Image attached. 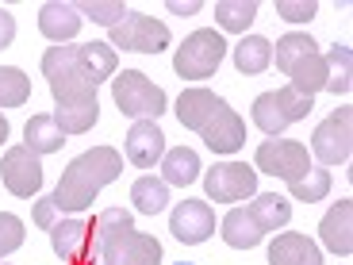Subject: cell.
I'll return each mask as SVG.
<instances>
[{"mask_svg": "<svg viewBox=\"0 0 353 265\" xmlns=\"http://www.w3.org/2000/svg\"><path fill=\"white\" fill-rule=\"evenodd\" d=\"M92 230H97L104 265H158L161 262V242L154 235L134 230L127 208H108V212H100L92 219Z\"/></svg>", "mask_w": 353, "mask_h": 265, "instance_id": "4", "label": "cell"}, {"mask_svg": "<svg viewBox=\"0 0 353 265\" xmlns=\"http://www.w3.org/2000/svg\"><path fill=\"white\" fill-rule=\"evenodd\" d=\"M176 265H192V262H176Z\"/></svg>", "mask_w": 353, "mask_h": 265, "instance_id": "38", "label": "cell"}, {"mask_svg": "<svg viewBox=\"0 0 353 265\" xmlns=\"http://www.w3.org/2000/svg\"><path fill=\"white\" fill-rule=\"evenodd\" d=\"M0 181H4V188H8L12 196H19V200L35 196L39 188H43V161H39V154H31L27 146L4 150V158H0Z\"/></svg>", "mask_w": 353, "mask_h": 265, "instance_id": "14", "label": "cell"}, {"mask_svg": "<svg viewBox=\"0 0 353 265\" xmlns=\"http://www.w3.org/2000/svg\"><path fill=\"white\" fill-rule=\"evenodd\" d=\"M0 142H8V119L0 115Z\"/></svg>", "mask_w": 353, "mask_h": 265, "instance_id": "37", "label": "cell"}, {"mask_svg": "<svg viewBox=\"0 0 353 265\" xmlns=\"http://www.w3.org/2000/svg\"><path fill=\"white\" fill-rule=\"evenodd\" d=\"M319 12V4L315 0H276V16H284V19H292V23H307L311 16Z\"/></svg>", "mask_w": 353, "mask_h": 265, "instance_id": "33", "label": "cell"}, {"mask_svg": "<svg viewBox=\"0 0 353 265\" xmlns=\"http://www.w3.org/2000/svg\"><path fill=\"white\" fill-rule=\"evenodd\" d=\"M203 188H208V196L215 204H239V200L257 193V173L246 161H219V166L208 169Z\"/></svg>", "mask_w": 353, "mask_h": 265, "instance_id": "13", "label": "cell"}, {"mask_svg": "<svg viewBox=\"0 0 353 265\" xmlns=\"http://www.w3.org/2000/svg\"><path fill=\"white\" fill-rule=\"evenodd\" d=\"M176 119H181V127L200 135L215 154H234L246 146L242 115L223 97H215L212 88H185L176 97Z\"/></svg>", "mask_w": 353, "mask_h": 265, "instance_id": "2", "label": "cell"}, {"mask_svg": "<svg viewBox=\"0 0 353 265\" xmlns=\"http://www.w3.org/2000/svg\"><path fill=\"white\" fill-rule=\"evenodd\" d=\"M43 77L50 81L54 92V124L62 135H85L100 119V100H97V81L88 77L81 62V46H54L43 54Z\"/></svg>", "mask_w": 353, "mask_h": 265, "instance_id": "1", "label": "cell"}, {"mask_svg": "<svg viewBox=\"0 0 353 265\" xmlns=\"http://www.w3.org/2000/svg\"><path fill=\"white\" fill-rule=\"evenodd\" d=\"M257 169L269 177H284L288 185L303 181L311 173V161H307V146L303 142H292V139H273V142H261L257 146Z\"/></svg>", "mask_w": 353, "mask_h": 265, "instance_id": "12", "label": "cell"}, {"mask_svg": "<svg viewBox=\"0 0 353 265\" xmlns=\"http://www.w3.org/2000/svg\"><path fill=\"white\" fill-rule=\"evenodd\" d=\"M288 188H292V196H296V200L319 204L323 196L330 193V173H327V169H311L303 181H296V185H288Z\"/></svg>", "mask_w": 353, "mask_h": 265, "instance_id": "31", "label": "cell"}, {"mask_svg": "<svg viewBox=\"0 0 353 265\" xmlns=\"http://www.w3.org/2000/svg\"><path fill=\"white\" fill-rule=\"evenodd\" d=\"M169 27L161 23V19H150V16H131L127 12V19L119 27H112L108 31V46L112 50H131V54H158L169 46Z\"/></svg>", "mask_w": 353, "mask_h": 265, "instance_id": "11", "label": "cell"}, {"mask_svg": "<svg viewBox=\"0 0 353 265\" xmlns=\"http://www.w3.org/2000/svg\"><path fill=\"white\" fill-rule=\"evenodd\" d=\"M12 39H16V19H12L8 8H0V50H8Z\"/></svg>", "mask_w": 353, "mask_h": 265, "instance_id": "35", "label": "cell"}, {"mask_svg": "<svg viewBox=\"0 0 353 265\" xmlns=\"http://www.w3.org/2000/svg\"><path fill=\"white\" fill-rule=\"evenodd\" d=\"M19 246H23V219L12 212H0V257H8Z\"/></svg>", "mask_w": 353, "mask_h": 265, "instance_id": "32", "label": "cell"}, {"mask_svg": "<svg viewBox=\"0 0 353 265\" xmlns=\"http://www.w3.org/2000/svg\"><path fill=\"white\" fill-rule=\"evenodd\" d=\"M311 150H315V158L323 161V166H342V161H350V150H353V108L350 104L330 112L327 119L315 127Z\"/></svg>", "mask_w": 353, "mask_h": 265, "instance_id": "10", "label": "cell"}, {"mask_svg": "<svg viewBox=\"0 0 353 265\" xmlns=\"http://www.w3.org/2000/svg\"><path fill=\"white\" fill-rule=\"evenodd\" d=\"M353 208L350 200H338L334 208H330L327 215H323V223H319V235H323V246L334 250V254H350L353 250Z\"/></svg>", "mask_w": 353, "mask_h": 265, "instance_id": "18", "label": "cell"}, {"mask_svg": "<svg viewBox=\"0 0 353 265\" xmlns=\"http://www.w3.org/2000/svg\"><path fill=\"white\" fill-rule=\"evenodd\" d=\"M77 12L88 16L92 23H104L108 31L127 19V4H119V0H112V4H108V0H88V4H77Z\"/></svg>", "mask_w": 353, "mask_h": 265, "instance_id": "30", "label": "cell"}, {"mask_svg": "<svg viewBox=\"0 0 353 265\" xmlns=\"http://www.w3.org/2000/svg\"><path fill=\"white\" fill-rule=\"evenodd\" d=\"M269 265H323V250L307 235H276L269 246Z\"/></svg>", "mask_w": 353, "mask_h": 265, "instance_id": "19", "label": "cell"}, {"mask_svg": "<svg viewBox=\"0 0 353 265\" xmlns=\"http://www.w3.org/2000/svg\"><path fill=\"white\" fill-rule=\"evenodd\" d=\"M39 31H43L54 46L70 43V39L81 31L77 4H65V0H50V4H43V8H39Z\"/></svg>", "mask_w": 353, "mask_h": 265, "instance_id": "17", "label": "cell"}, {"mask_svg": "<svg viewBox=\"0 0 353 265\" xmlns=\"http://www.w3.org/2000/svg\"><path fill=\"white\" fill-rule=\"evenodd\" d=\"M31 97V81L16 66H0V108H19Z\"/></svg>", "mask_w": 353, "mask_h": 265, "instance_id": "28", "label": "cell"}, {"mask_svg": "<svg viewBox=\"0 0 353 265\" xmlns=\"http://www.w3.org/2000/svg\"><path fill=\"white\" fill-rule=\"evenodd\" d=\"M311 108H315V97H303V92H296L292 85H284V88H273V92H261V97L254 100V124L261 127L265 135L276 139L284 127L300 124Z\"/></svg>", "mask_w": 353, "mask_h": 265, "instance_id": "7", "label": "cell"}, {"mask_svg": "<svg viewBox=\"0 0 353 265\" xmlns=\"http://www.w3.org/2000/svg\"><path fill=\"white\" fill-rule=\"evenodd\" d=\"M169 230H173L176 242L200 246V242H208L215 235V212L203 200H185L176 204L173 215H169Z\"/></svg>", "mask_w": 353, "mask_h": 265, "instance_id": "15", "label": "cell"}, {"mask_svg": "<svg viewBox=\"0 0 353 265\" xmlns=\"http://www.w3.org/2000/svg\"><path fill=\"white\" fill-rule=\"evenodd\" d=\"M119 173H123V154L112 150V146H92L88 154H81L65 166L62 181L50 196L54 208L58 212H85L88 204L97 200L100 188L112 185Z\"/></svg>", "mask_w": 353, "mask_h": 265, "instance_id": "3", "label": "cell"}, {"mask_svg": "<svg viewBox=\"0 0 353 265\" xmlns=\"http://www.w3.org/2000/svg\"><path fill=\"white\" fill-rule=\"evenodd\" d=\"M131 204L139 208L142 215L165 212V204H169V185H165V181H158V177H139V181L131 185Z\"/></svg>", "mask_w": 353, "mask_h": 265, "instance_id": "24", "label": "cell"}, {"mask_svg": "<svg viewBox=\"0 0 353 265\" xmlns=\"http://www.w3.org/2000/svg\"><path fill=\"white\" fill-rule=\"evenodd\" d=\"M54 215H58L54 200H50V196H39V200H35V223H39V227L50 230V227H54Z\"/></svg>", "mask_w": 353, "mask_h": 265, "instance_id": "34", "label": "cell"}, {"mask_svg": "<svg viewBox=\"0 0 353 265\" xmlns=\"http://www.w3.org/2000/svg\"><path fill=\"white\" fill-rule=\"evenodd\" d=\"M23 146L31 154H54L65 146V135L54 124V115H31L23 127Z\"/></svg>", "mask_w": 353, "mask_h": 265, "instance_id": "20", "label": "cell"}, {"mask_svg": "<svg viewBox=\"0 0 353 265\" xmlns=\"http://www.w3.org/2000/svg\"><path fill=\"white\" fill-rule=\"evenodd\" d=\"M112 100L119 112L134 115V119H158L165 112V88H158L139 70H123L112 81Z\"/></svg>", "mask_w": 353, "mask_h": 265, "instance_id": "8", "label": "cell"}, {"mask_svg": "<svg viewBox=\"0 0 353 265\" xmlns=\"http://www.w3.org/2000/svg\"><path fill=\"white\" fill-rule=\"evenodd\" d=\"M327 66H334V77H327V88L334 97H350L353 88V73H350V46H330V54H323Z\"/></svg>", "mask_w": 353, "mask_h": 265, "instance_id": "29", "label": "cell"}, {"mask_svg": "<svg viewBox=\"0 0 353 265\" xmlns=\"http://www.w3.org/2000/svg\"><path fill=\"white\" fill-rule=\"evenodd\" d=\"M261 227L254 223V215L246 212V208H234V212H227V219H223V242L234 250H254L257 242H261Z\"/></svg>", "mask_w": 353, "mask_h": 265, "instance_id": "22", "label": "cell"}, {"mask_svg": "<svg viewBox=\"0 0 353 265\" xmlns=\"http://www.w3.org/2000/svg\"><path fill=\"white\" fill-rule=\"evenodd\" d=\"M273 58H276V70L288 73L292 88L303 92V97H315L319 88H327V58L319 54L315 39L303 35V31H288L281 43L273 46Z\"/></svg>", "mask_w": 353, "mask_h": 265, "instance_id": "5", "label": "cell"}, {"mask_svg": "<svg viewBox=\"0 0 353 265\" xmlns=\"http://www.w3.org/2000/svg\"><path fill=\"white\" fill-rule=\"evenodd\" d=\"M165 154V135H161L158 119H139L127 131V161L139 169H150L154 161H161Z\"/></svg>", "mask_w": 353, "mask_h": 265, "instance_id": "16", "label": "cell"}, {"mask_svg": "<svg viewBox=\"0 0 353 265\" xmlns=\"http://www.w3.org/2000/svg\"><path fill=\"white\" fill-rule=\"evenodd\" d=\"M215 19L223 31H246L257 19V0H219L215 4Z\"/></svg>", "mask_w": 353, "mask_h": 265, "instance_id": "26", "label": "cell"}, {"mask_svg": "<svg viewBox=\"0 0 353 265\" xmlns=\"http://www.w3.org/2000/svg\"><path fill=\"white\" fill-rule=\"evenodd\" d=\"M269 62H273V43L269 39L250 35L234 46V66H239V73H261V70H269Z\"/></svg>", "mask_w": 353, "mask_h": 265, "instance_id": "25", "label": "cell"}, {"mask_svg": "<svg viewBox=\"0 0 353 265\" xmlns=\"http://www.w3.org/2000/svg\"><path fill=\"white\" fill-rule=\"evenodd\" d=\"M50 246L62 265H104L97 230L88 219H62L50 227Z\"/></svg>", "mask_w": 353, "mask_h": 265, "instance_id": "9", "label": "cell"}, {"mask_svg": "<svg viewBox=\"0 0 353 265\" xmlns=\"http://www.w3.org/2000/svg\"><path fill=\"white\" fill-rule=\"evenodd\" d=\"M246 212L254 215V223L261 227V235H273L276 227H288V219H292V208H288V200H284V196H276V193H265V196H257V200L250 204Z\"/></svg>", "mask_w": 353, "mask_h": 265, "instance_id": "23", "label": "cell"}, {"mask_svg": "<svg viewBox=\"0 0 353 265\" xmlns=\"http://www.w3.org/2000/svg\"><path fill=\"white\" fill-rule=\"evenodd\" d=\"M161 173H165V185H192L200 177V154L188 150V146H173V150L161 154Z\"/></svg>", "mask_w": 353, "mask_h": 265, "instance_id": "21", "label": "cell"}, {"mask_svg": "<svg viewBox=\"0 0 353 265\" xmlns=\"http://www.w3.org/2000/svg\"><path fill=\"white\" fill-rule=\"evenodd\" d=\"M223 54H227V43H223L219 31L200 27V31H192V35L181 43V50H176V58H173V70L181 81H208L219 70Z\"/></svg>", "mask_w": 353, "mask_h": 265, "instance_id": "6", "label": "cell"}, {"mask_svg": "<svg viewBox=\"0 0 353 265\" xmlns=\"http://www.w3.org/2000/svg\"><path fill=\"white\" fill-rule=\"evenodd\" d=\"M81 62H85V70H88V77L97 81H108L115 73V66H119V58H115V50L108 43H85L81 46Z\"/></svg>", "mask_w": 353, "mask_h": 265, "instance_id": "27", "label": "cell"}, {"mask_svg": "<svg viewBox=\"0 0 353 265\" xmlns=\"http://www.w3.org/2000/svg\"><path fill=\"white\" fill-rule=\"evenodd\" d=\"M196 8H200V4H181V0H169V12H173V16H192Z\"/></svg>", "mask_w": 353, "mask_h": 265, "instance_id": "36", "label": "cell"}]
</instances>
